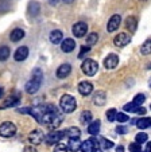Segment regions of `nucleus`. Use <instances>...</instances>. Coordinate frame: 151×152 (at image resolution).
<instances>
[{
  "mask_svg": "<svg viewBox=\"0 0 151 152\" xmlns=\"http://www.w3.org/2000/svg\"><path fill=\"white\" fill-rule=\"evenodd\" d=\"M97 39H99V35H97L96 32H92V34H89L88 38H86V45H88V46H93L94 43L97 42Z\"/></svg>",
  "mask_w": 151,
  "mask_h": 152,
  "instance_id": "28",
  "label": "nucleus"
},
{
  "mask_svg": "<svg viewBox=\"0 0 151 152\" xmlns=\"http://www.w3.org/2000/svg\"><path fill=\"white\" fill-rule=\"evenodd\" d=\"M81 144H82V143L80 141V139H69L68 149L76 152V151H78V149H81Z\"/></svg>",
  "mask_w": 151,
  "mask_h": 152,
  "instance_id": "18",
  "label": "nucleus"
},
{
  "mask_svg": "<svg viewBox=\"0 0 151 152\" xmlns=\"http://www.w3.org/2000/svg\"><path fill=\"white\" fill-rule=\"evenodd\" d=\"M1 96H3V89L0 88V97H1Z\"/></svg>",
  "mask_w": 151,
  "mask_h": 152,
  "instance_id": "46",
  "label": "nucleus"
},
{
  "mask_svg": "<svg viewBox=\"0 0 151 152\" xmlns=\"http://www.w3.org/2000/svg\"><path fill=\"white\" fill-rule=\"evenodd\" d=\"M58 1H60V0H49V3L52 4V6H55V4H58Z\"/></svg>",
  "mask_w": 151,
  "mask_h": 152,
  "instance_id": "43",
  "label": "nucleus"
},
{
  "mask_svg": "<svg viewBox=\"0 0 151 152\" xmlns=\"http://www.w3.org/2000/svg\"><path fill=\"white\" fill-rule=\"evenodd\" d=\"M150 86H151V81H150Z\"/></svg>",
  "mask_w": 151,
  "mask_h": 152,
  "instance_id": "48",
  "label": "nucleus"
},
{
  "mask_svg": "<svg viewBox=\"0 0 151 152\" xmlns=\"http://www.w3.org/2000/svg\"><path fill=\"white\" fill-rule=\"evenodd\" d=\"M120 22H122V18H120V15H113V16L109 19L108 24H107V30H108L109 32L116 31V30L119 28V26H120Z\"/></svg>",
  "mask_w": 151,
  "mask_h": 152,
  "instance_id": "11",
  "label": "nucleus"
},
{
  "mask_svg": "<svg viewBox=\"0 0 151 152\" xmlns=\"http://www.w3.org/2000/svg\"><path fill=\"white\" fill-rule=\"evenodd\" d=\"M139 108H140V106L135 105L134 102H130V104H125V105H124V110H125V112H136L138 113Z\"/></svg>",
  "mask_w": 151,
  "mask_h": 152,
  "instance_id": "30",
  "label": "nucleus"
},
{
  "mask_svg": "<svg viewBox=\"0 0 151 152\" xmlns=\"http://www.w3.org/2000/svg\"><path fill=\"white\" fill-rule=\"evenodd\" d=\"M144 100H146L144 94H136V96H135V98H134V101H132V102H134L135 105L140 106L143 102H144Z\"/></svg>",
  "mask_w": 151,
  "mask_h": 152,
  "instance_id": "32",
  "label": "nucleus"
},
{
  "mask_svg": "<svg viewBox=\"0 0 151 152\" xmlns=\"http://www.w3.org/2000/svg\"><path fill=\"white\" fill-rule=\"evenodd\" d=\"M146 149H147V152H151V143L147 144V148H146Z\"/></svg>",
  "mask_w": 151,
  "mask_h": 152,
  "instance_id": "44",
  "label": "nucleus"
},
{
  "mask_svg": "<svg viewBox=\"0 0 151 152\" xmlns=\"http://www.w3.org/2000/svg\"><path fill=\"white\" fill-rule=\"evenodd\" d=\"M116 117H117L116 109H109L108 112H107V118H108V121H115Z\"/></svg>",
  "mask_w": 151,
  "mask_h": 152,
  "instance_id": "34",
  "label": "nucleus"
},
{
  "mask_svg": "<svg viewBox=\"0 0 151 152\" xmlns=\"http://www.w3.org/2000/svg\"><path fill=\"white\" fill-rule=\"evenodd\" d=\"M27 57H29V49H27L26 46L19 47V49L15 51V54H14L15 61H18V62H20V61H24Z\"/></svg>",
  "mask_w": 151,
  "mask_h": 152,
  "instance_id": "14",
  "label": "nucleus"
},
{
  "mask_svg": "<svg viewBox=\"0 0 151 152\" xmlns=\"http://www.w3.org/2000/svg\"><path fill=\"white\" fill-rule=\"evenodd\" d=\"M130 40H131V38H130L128 34H125V32H120L119 35H116L115 37V45H116L117 47H123L125 46V45H128Z\"/></svg>",
  "mask_w": 151,
  "mask_h": 152,
  "instance_id": "9",
  "label": "nucleus"
},
{
  "mask_svg": "<svg viewBox=\"0 0 151 152\" xmlns=\"http://www.w3.org/2000/svg\"><path fill=\"white\" fill-rule=\"evenodd\" d=\"M62 137H65V131H53V132H50L46 136L45 140L47 144H54V143H60V140Z\"/></svg>",
  "mask_w": 151,
  "mask_h": 152,
  "instance_id": "6",
  "label": "nucleus"
},
{
  "mask_svg": "<svg viewBox=\"0 0 151 152\" xmlns=\"http://www.w3.org/2000/svg\"><path fill=\"white\" fill-rule=\"evenodd\" d=\"M43 139H45V136H43V133L41 132L39 129H35V131H32V132L30 133V136H29L30 143L34 144V145H38V144H41L43 141Z\"/></svg>",
  "mask_w": 151,
  "mask_h": 152,
  "instance_id": "10",
  "label": "nucleus"
},
{
  "mask_svg": "<svg viewBox=\"0 0 151 152\" xmlns=\"http://www.w3.org/2000/svg\"><path fill=\"white\" fill-rule=\"evenodd\" d=\"M140 144H138V143H132V144H130V152H140Z\"/></svg>",
  "mask_w": 151,
  "mask_h": 152,
  "instance_id": "36",
  "label": "nucleus"
},
{
  "mask_svg": "<svg viewBox=\"0 0 151 152\" xmlns=\"http://www.w3.org/2000/svg\"><path fill=\"white\" fill-rule=\"evenodd\" d=\"M147 139H148L147 133L140 132V133H138L136 137H135V140H136L135 143H138V144H143V143H146V141H147Z\"/></svg>",
  "mask_w": 151,
  "mask_h": 152,
  "instance_id": "29",
  "label": "nucleus"
},
{
  "mask_svg": "<svg viewBox=\"0 0 151 152\" xmlns=\"http://www.w3.org/2000/svg\"><path fill=\"white\" fill-rule=\"evenodd\" d=\"M89 50H91V47H89V46H82V47H81L80 54H78V58H84V55H85Z\"/></svg>",
  "mask_w": 151,
  "mask_h": 152,
  "instance_id": "40",
  "label": "nucleus"
},
{
  "mask_svg": "<svg viewBox=\"0 0 151 152\" xmlns=\"http://www.w3.org/2000/svg\"><path fill=\"white\" fill-rule=\"evenodd\" d=\"M30 10H31V15H37L38 11H39V6H38L37 3H32L31 6H30Z\"/></svg>",
  "mask_w": 151,
  "mask_h": 152,
  "instance_id": "39",
  "label": "nucleus"
},
{
  "mask_svg": "<svg viewBox=\"0 0 151 152\" xmlns=\"http://www.w3.org/2000/svg\"><path fill=\"white\" fill-rule=\"evenodd\" d=\"M94 152H101V151H100V149H97V151H94Z\"/></svg>",
  "mask_w": 151,
  "mask_h": 152,
  "instance_id": "47",
  "label": "nucleus"
},
{
  "mask_svg": "<svg viewBox=\"0 0 151 152\" xmlns=\"http://www.w3.org/2000/svg\"><path fill=\"white\" fill-rule=\"evenodd\" d=\"M74 49H76V42H74L73 39H70V38L62 40V43H61V50H62L63 53H70V51H73Z\"/></svg>",
  "mask_w": 151,
  "mask_h": 152,
  "instance_id": "15",
  "label": "nucleus"
},
{
  "mask_svg": "<svg viewBox=\"0 0 151 152\" xmlns=\"http://www.w3.org/2000/svg\"><path fill=\"white\" fill-rule=\"evenodd\" d=\"M63 1H65L66 4H71V3H73V1H74V0H63Z\"/></svg>",
  "mask_w": 151,
  "mask_h": 152,
  "instance_id": "45",
  "label": "nucleus"
},
{
  "mask_svg": "<svg viewBox=\"0 0 151 152\" xmlns=\"http://www.w3.org/2000/svg\"><path fill=\"white\" fill-rule=\"evenodd\" d=\"M116 120L119 121V123H125V121H128V117H127V115H124V113H117Z\"/></svg>",
  "mask_w": 151,
  "mask_h": 152,
  "instance_id": "37",
  "label": "nucleus"
},
{
  "mask_svg": "<svg viewBox=\"0 0 151 152\" xmlns=\"http://www.w3.org/2000/svg\"><path fill=\"white\" fill-rule=\"evenodd\" d=\"M81 69H82V72L85 73L86 75L92 77V75H94L97 73L99 65H97V62L93 59H85L82 62V65H81Z\"/></svg>",
  "mask_w": 151,
  "mask_h": 152,
  "instance_id": "3",
  "label": "nucleus"
},
{
  "mask_svg": "<svg viewBox=\"0 0 151 152\" xmlns=\"http://www.w3.org/2000/svg\"><path fill=\"white\" fill-rule=\"evenodd\" d=\"M71 72V66L69 63H63L57 69V77L58 78H66Z\"/></svg>",
  "mask_w": 151,
  "mask_h": 152,
  "instance_id": "16",
  "label": "nucleus"
},
{
  "mask_svg": "<svg viewBox=\"0 0 151 152\" xmlns=\"http://www.w3.org/2000/svg\"><path fill=\"white\" fill-rule=\"evenodd\" d=\"M117 63H119V57L116 54H109L104 61V66L107 69H115L117 66Z\"/></svg>",
  "mask_w": 151,
  "mask_h": 152,
  "instance_id": "13",
  "label": "nucleus"
},
{
  "mask_svg": "<svg viewBox=\"0 0 151 152\" xmlns=\"http://www.w3.org/2000/svg\"><path fill=\"white\" fill-rule=\"evenodd\" d=\"M125 27L130 30L131 32H134L136 30V19L134 16H130L125 19Z\"/></svg>",
  "mask_w": 151,
  "mask_h": 152,
  "instance_id": "24",
  "label": "nucleus"
},
{
  "mask_svg": "<svg viewBox=\"0 0 151 152\" xmlns=\"http://www.w3.org/2000/svg\"><path fill=\"white\" fill-rule=\"evenodd\" d=\"M41 83H42L41 81L35 80V78H31V80L26 83V92L29 93V94H35V93L38 92V89L41 88Z\"/></svg>",
  "mask_w": 151,
  "mask_h": 152,
  "instance_id": "8",
  "label": "nucleus"
},
{
  "mask_svg": "<svg viewBox=\"0 0 151 152\" xmlns=\"http://www.w3.org/2000/svg\"><path fill=\"white\" fill-rule=\"evenodd\" d=\"M62 31H60V30H54V31L50 32V42L54 43V45H58V43L62 42Z\"/></svg>",
  "mask_w": 151,
  "mask_h": 152,
  "instance_id": "17",
  "label": "nucleus"
},
{
  "mask_svg": "<svg viewBox=\"0 0 151 152\" xmlns=\"http://www.w3.org/2000/svg\"><path fill=\"white\" fill-rule=\"evenodd\" d=\"M80 135H81L80 129L76 128V126H71V128H69L65 131V136H68L69 139H78Z\"/></svg>",
  "mask_w": 151,
  "mask_h": 152,
  "instance_id": "20",
  "label": "nucleus"
},
{
  "mask_svg": "<svg viewBox=\"0 0 151 152\" xmlns=\"http://www.w3.org/2000/svg\"><path fill=\"white\" fill-rule=\"evenodd\" d=\"M62 113L57 109V106L52 105V104L46 105V113L42 118V124L47 125L49 128H58L62 123Z\"/></svg>",
  "mask_w": 151,
  "mask_h": 152,
  "instance_id": "1",
  "label": "nucleus"
},
{
  "mask_svg": "<svg viewBox=\"0 0 151 152\" xmlns=\"http://www.w3.org/2000/svg\"><path fill=\"white\" fill-rule=\"evenodd\" d=\"M93 102L96 104V105H104V104H105V93L97 92L93 97Z\"/></svg>",
  "mask_w": 151,
  "mask_h": 152,
  "instance_id": "23",
  "label": "nucleus"
},
{
  "mask_svg": "<svg viewBox=\"0 0 151 152\" xmlns=\"http://www.w3.org/2000/svg\"><path fill=\"white\" fill-rule=\"evenodd\" d=\"M81 123L82 124H86V123H89V121L92 120V113L89 112V110H85V112H82L81 113Z\"/></svg>",
  "mask_w": 151,
  "mask_h": 152,
  "instance_id": "31",
  "label": "nucleus"
},
{
  "mask_svg": "<svg viewBox=\"0 0 151 152\" xmlns=\"http://www.w3.org/2000/svg\"><path fill=\"white\" fill-rule=\"evenodd\" d=\"M23 152H38V151L34 148V147H26V148H24V151H23Z\"/></svg>",
  "mask_w": 151,
  "mask_h": 152,
  "instance_id": "41",
  "label": "nucleus"
},
{
  "mask_svg": "<svg viewBox=\"0 0 151 152\" xmlns=\"http://www.w3.org/2000/svg\"><path fill=\"white\" fill-rule=\"evenodd\" d=\"M53 152H68V145H65V144H62V143H58L57 145L54 147V151Z\"/></svg>",
  "mask_w": 151,
  "mask_h": 152,
  "instance_id": "35",
  "label": "nucleus"
},
{
  "mask_svg": "<svg viewBox=\"0 0 151 152\" xmlns=\"http://www.w3.org/2000/svg\"><path fill=\"white\" fill-rule=\"evenodd\" d=\"M23 37H24V31H23L22 28H15L14 31H11L10 39H11L12 42H19Z\"/></svg>",
  "mask_w": 151,
  "mask_h": 152,
  "instance_id": "19",
  "label": "nucleus"
},
{
  "mask_svg": "<svg viewBox=\"0 0 151 152\" xmlns=\"http://www.w3.org/2000/svg\"><path fill=\"white\" fill-rule=\"evenodd\" d=\"M19 97L18 96H11L10 98H7L6 101H4V104H3V108H8V106H15V105H18L19 104Z\"/></svg>",
  "mask_w": 151,
  "mask_h": 152,
  "instance_id": "25",
  "label": "nucleus"
},
{
  "mask_svg": "<svg viewBox=\"0 0 151 152\" xmlns=\"http://www.w3.org/2000/svg\"><path fill=\"white\" fill-rule=\"evenodd\" d=\"M16 133V126L11 121H6L0 125V136L3 137H12Z\"/></svg>",
  "mask_w": 151,
  "mask_h": 152,
  "instance_id": "4",
  "label": "nucleus"
},
{
  "mask_svg": "<svg viewBox=\"0 0 151 152\" xmlns=\"http://www.w3.org/2000/svg\"><path fill=\"white\" fill-rule=\"evenodd\" d=\"M78 92L82 96H89L93 92V85H92L91 82H88V81H82V82H80V85H78Z\"/></svg>",
  "mask_w": 151,
  "mask_h": 152,
  "instance_id": "12",
  "label": "nucleus"
},
{
  "mask_svg": "<svg viewBox=\"0 0 151 152\" xmlns=\"http://www.w3.org/2000/svg\"><path fill=\"white\" fill-rule=\"evenodd\" d=\"M100 148V143L97 139H88L81 144V151L82 152H94Z\"/></svg>",
  "mask_w": 151,
  "mask_h": 152,
  "instance_id": "5",
  "label": "nucleus"
},
{
  "mask_svg": "<svg viewBox=\"0 0 151 152\" xmlns=\"http://www.w3.org/2000/svg\"><path fill=\"white\" fill-rule=\"evenodd\" d=\"M140 53H142V54H144V55L150 54V53H151V39L146 40L142 46H140Z\"/></svg>",
  "mask_w": 151,
  "mask_h": 152,
  "instance_id": "26",
  "label": "nucleus"
},
{
  "mask_svg": "<svg viewBox=\"0 0 151 152\" xmlns=\"http://www.w3.org/2000/svg\"><path fill=\"white\" fill-rule=\"evenodd\" d=\"M86 31H88V26L84 22H78L73 26V34L77 38H82L86 34Z\"/></svg>",
  "mask_w": 151,
  "mask_h": 152,
  "instance_id": "7",
  "label": "nucleus"
},
{
  "mask_svg": "<svg viewBox=\"0 0 151 152\" xmlns=\"http://www.w3.org/2000/svg\"><path fill=\"white\" fill-rule=\"evenodd\" d=\"M116 132L119 133V135H125V133L128 132V129H127V126L120 125V126H117V128H116Z\"/></svg>",
  "mask_w": 151,
  "mask_h": 152,
  "instance_id": "38",
  "label": "nucleus"
},
{
  "mask_svg": "<svg viewBox=\"0 0 151 152\" xmlns=\"http://www.w3.org/2000/svg\"><path fill=\"white\" fill-rule=\"evenodd\" d=\"M100 125H101V124H100V120L92 121L88 126V132L91 133V135H97V133L100 132Z\"/></svg>",
  "mask_w": 151,
  "mask_h": 152,
  "instance_id": "21",
  "label": "nucleus"
},
{
  "mask_svg": "<svg viewBox=\"0 0 151 152\" xmlns=\"http://www.w3.org/2000/svg\"><path fill=\"white\" fill-rule=\"evenodd\" d=\"M60 106L62 112L65 113H71L73 110H76V106H77V102H76V98L70 94H65L61 97L60 101Z\"/></svg>",
  "mask_w": 151,
  "mask_h": 152,
  "instance_id": "2",
  "label": "nucleus"
},
{
  "mask_svg": "<svg viewBox=\"0 0 151 152\" xmlns=\"http://www.w3.org/2000/svg\"><path fill=\"white\" fill-rule=\"evenodd\" d=\"M10 49L7 46H0V61H6L10 57Z\"/></svg>",
  "mask_w": 151,
  "mask_h": 152,
  "instance_id": "27",
  "label": "nucleus"
},
{
  "mask_svg": "<svg viewBox=\"0 0 151 152\" xmlns=\"http://www.w3.org/2000/svg\"><path fill=\"white\" fill-rule=\"evenodd\" d=\"M136 125L138 128L140 129H146V128H150L151 126V118L150 117H142L136 121Z\"/></svg>",
  "mask_w": 151,
  "mask_h": 152,
  "instance_id": "22",
  "label": "nucleus"
},
{
  "mask_svg": "<svg viewBox=\"0 0 151 152\" xmlns=\"http://www.w3.org/2000/svg\"><path fill=\"white\" fill-rule=\"evenodd\" d=\"M116 152H124V147H123V145H119V147L116 148Z\"/></svg>",
  "mask_w": 151,
  "mask_h": 152,
  "instance_id": "42",
  "label": "nucleus"
},
{
  "mask_svg": "<svg viewBox=\"0 0 151 152\" xmlns=\"http://www.w3.org/2000/svg\"><path fill=\"white\" fill-rule=\"evenodd\" d=\"M100 143H101V148H104V149H109L113 147V143L107 140V139H100Z\"/></svg>",
  "mask_w": 151,
  "mask_h": 152,
  "instance_id": "33",
  "label": "nucleus"
}]
</instances>
